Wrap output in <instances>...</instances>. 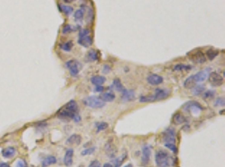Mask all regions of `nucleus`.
Wrapping results in <instances>:
<instances>
[{
	"instance_id": "obj_32",
	"label": "nucleus",
	"mask_w": 225,
	"mask_h": 167,
	"mask_svg": "<svg viewBox=\"0 0 225 167\" xmlns=\"http://www.w3.org/2000/svg\"><path fill=\"white\" fill-rule=\"evenodd\" d=\"M73 42L72 40H69V41L63 43V45L60 46V48H61L63 51H66V52L71 51V50L73 49Z\"/></svg>"
},
{
	"instance_id": "obj_22",
	"label": "nucleus",
	"mask_w": 225,
	"mask_h": 167,
	"mask_svg": "<svg viewBox=\"0 0 225 167\" xmlns=\"http://www.w3.org/2000/svg\"><path fill=\"white\" fill-rule=\"evenodd\" d=\"M106 81V77H104L102 76H95L91 78V83L95 86H102Z\"/></svg>"
},
{
	"instance_id": "obj_45",
	"label": "nucleus",
	"mask_w": 225,
	"mask_h": 167,
	"mask_svg": "<svg viewBox=\"0 0 225 167\" xmlns=\"http://www.w3.org/2000/svg\"><path fill=\"white\" fill-rule=\"evenodd\" d=\"M73 120L74 121L75 123H79V122H80V121H81V117H80V115H79V114H77V115L74 117V118H73Z\"/></svg>"
},
{
	"instance_id": "obj_16",
	"label": "nucleus",
	"mask_w": 225,
	"mask_h": 167,
	"mask_svg": "<svg viewBox=\"0 0 225 167\" xmlns=\"http://www.w3.org/2000/svg\"><path fill=\"white\" fill-rule=\"evenodd\" d=\"M81 141H82V138L79 134H72L69 138H67V140H66V144H76V145H79L81 144Z\"/></svg>"
},
{
	"instance_id": "obj_42",
	"label": "nucleus",
	"mask_w": 225,
	"mask_h": 167,
	"mask_svg": "<svg viewBox=\"0 0 225 167\" xmlns=\"http://www.w3.org/2000/svg\"><path fill=\"white\" fill-rule=\"evenodd\" d=\"M88 167H101V165H100V163H99V161L95 159V160L91 161L90 164L89 165V166Z\"/></svg>"
},
{
	"instance_id": "obj_2",
	"label": "nucleus",
	"mask_w": 225,
	"mask_h": 167,
	"mask_svg": "<svg viewBox=\"0 0 225 167\" xmlns=\"http://www.w3.org/2000/svg\"><path fill=\"white\" fill-rule=\"evenodd\" d=\"M172 157L167 151L158 150L155 154V163L158 167H170Z\"/></svg>"
},
{
	"instance_id": "obj_29",
	"label": "nucleus",
	"mask_w": 225,
	"mask_h": 167,
	"mask_svg": "<svg viewBox=\"0 0 225 167\" xmlns=\"http://www.w3.org/2000/svg\"><path fill=\"white\" fill-rule=\"evenodd\" d=\"M218 54H219V51H217V50L209 49V50H207V52H206V56L212 61V60H214V59L216 58L217 55H218Z\"/></svg>"
},
{
	"instance_id": "obj_41",
	"label": "nucleus",
	"mask_w": 225,
	"mask_h": 167,
	"mask_svg": "<svg viewBox=\"0 0 225 167\" xmlns=\"http://www.w3.org/2000/svg\"><path fill=\"white\" fill-rule=\"evenodd\" d=\"M15 167H28L27 164L25 162V160L24 159H19L17 162H16V165Z\"/></svg>"
},
{
	"instance_id": "obj_21",
	"label": "nucleus",
	"mask_w": 225,
	"mask_h": 167,
	"mask_svg": "<svg viewBox=\"0 0 225 167\" xmlns=\"http://www.w3.org/2000/svg\"><path fill=\"white\" fill-rule=\"evenodd\" d=\"M57 163V158L53 156H48L42 160L41 167H48Z\"/></svg>"
},
{
	"instance_id": "obj_6",
	"label": "nucleus",
	"mask_w": 225,
	"mask_h": 167,
	"mask_svg": "<svg viewBox=\"0 0 225 167\" xmlns=\"http://www.w3.org/2000/svg\"><path fill=\"white\" fill-rule=\"evenodd\" d=\"M170 91L167 88H157L154 90V93L153 94V98L154 101H161L170 97Z\"/></svg>"
},
{
	"instance_id": "obj_34",
	"label": "nucleus",
	"mask_w": 225,
	"mask_h": 167,
	"mask_svg": "<svg viewBox=\"0 0 225 167\" xmlns=\"http://www.w3.org/2000/svg\"><path fill=\"white\" fill-rule=\"evenodd\" d=\"M109 124L106 123V122H99L98 124H96V128H97V131L96 132L99 133L100 131H104L108 128Z\"/></svg>"
},
{
	"instance_id": "obj_4",
	"label": "nucleus",
	"mask_w": 225,
	"mask_h": 167,
	"mask_svg": "<svg viewBox=\"0 0 225 167\" xmlns=\"http://www.w3.org/2000/svg\"><path fill=\"white\" fill-rule=\"evenodd\" d=\"M65 66L69 71V73L71 74L73 77H77L79 75L81 68V64L77 60H70L66 62Z\"/></svg>"
},
{
	"instance_id": "obj_7",
	"label": "nucleus",
	"mask_w": 225,
	"mask_h": 167,
	"mask_svg": "<svg viewBox=\"0 0 225 167\" xmlns=\"http://www.w3.org/2000/svg\"><path fill=\"white\" fill-rule=\"evenodd\" d=\"M182 108L185 109V111H191L193 114H198V113L200 111H202V109H203L199 102L195 101L186 102V104L183 105Z\"/></svg>"
},
{
	"instance_id": "obj_24",
	"label": "nucleus",
	"mask_w": 225,
	"mask_h": 167,
	"mask_svg": "<svg viewBox=\"0 0 225 167\" xmlns=\"http://www.w3.org/2000/svg\"><path fill=\"white\" fill-rule=\"evenodd\" d=\"M111 88H113V89L117 91V92H120V93H122L123 90L125 89L124 87H123L122 83L121 80L119 78L114 79V81L112 82V85H111Z\"/></svg>"
},
{
	"instance_id": "obj_25",
	"label": "nucleus",
	"mask_w": 225,
	"mask_h": 167,
	"mask_svg": "<svg viewBox=\"0 0 225 167\" xmlns=\"http://www.w3.org/2000/svg\"><path fill=\"white\" fill-rule=\"evenodd\" d=\"M98 53H97V51H95V50H90V51H89V52L86 55V60H87V61L89 62H92V61H97L98 60Z\"/></svg>"
},
{
	"instance_id": "obj_1",
	"label": "nucleus",
	"mask_w": 225,
	"mask_h": 167,
	"mask_svg": "<svg viewBox=\"0 0 225 167\" xmlns=\"http://www.w3.org/2000/svg\"><path fill=\"white\" fill-rule=\"evenodd\" d=\"M77 114H79L78 104L74 100H71L63 108L60 109L57 113V116L58 118L63 119V120H69V119L73 120Z\"/></svg>"
},
{
	"instance_id": "obj_13",
	"label": "nucleus",
	"mask_w": 225,
	"mask_h": 167,
	"mask_svg": "<svg viewBox=\"0 0 225 167\" xmlns=\"http://www.w3.org/2000/svg\"><path fill=\"white\" fill-rule=\"evenodd\" d=\"M136 99V95L133 90L124 89L122 92V101L131 102Z\"/></svg>"
},
{
	"instance_id": "obj_37",
	"label": "nucleus",
	"mask_w": 225,
	"mask_h": 167,
	"mask_svg": "<svg viewBox=\"0 0 225 167\" xmlns=\"http://www.w3.org/2000/svg\"><path fill=\"white\" fill-rule=\"evenodd\" d=\"M139 101L141 102H154L153 95H148V96H141L139 98Z\"/></svg>"
},
{
	"instance_id": "obj_27",
	"label": "nucleus",
	"mask_w": 225,
	"mask_h": 167,
	"mask_svg": "<svg viewBox=\"0 0 225 167\" xmlns=\"http://www.w3.org/2000/svg\"><path fill=\"white\" fill-rule=\"evenodd\" d=\"M215 91L214 90H207L203 93V95H202V98L205 100V101H210L212 100L213 97H215Z\"/></svg>"
},
{
	"instance_id": "obj_23",
	"label": "nucleus",
	"mask_w": 225,
	"mask_h": 167,
	"mask_svg": "<svg viewBox=\"0 0 225 167\" xmlns=\"http://www.w3.org/2000/svg\"><path fill=\"white\" fill-rule=\"evenodd\" d=\"M196 83H197V82H195L193 75H192V76H191L189 77L186 78V80H185V82H184L183 86H184V87L186 88V89H192L194 87L196 86Z\"/></svg>"
},
{
	"instance_id": "obj_11",
	"label": "nucleus",
	"mask_w": 225,
	"mask_h": 167,
	"mask_svg": "<svg viewBox=\"0 0 225 167\" xmlns=\"http://www.w3.org/2000/svg\"><path fill=\"white\" fill-rule=\"evenodd\" d=\"M151 148H150L149 145H144L142 146V159H141V161H142V164L143 165H148V162L150 160V157H151Z\"/></svg>"
},
{
	"instance_id": "obj_15",
	"label": "nucleus",
	"mask_w": 225,
	"mask_h": 167,
	"mask_svg": "<svg viewBox=\"0 0 225 167\" xmlns=\"http://www.w3.org/2000/svg\"><path fill=\"white\" fill-rule=\"evenodd\" d=\"M16 155V149L12 146L4 148L2 150V156L5 159H12Z\"/></svg>"
},
{
	"instance_id": "obj_35",
	"label": "nucleus",
	"mask_w": 225,
	"mask_h": 167,
	"mask_svg": "<svg viewBox=\"0 0 225 167\" xmlns=\"http://www.w3.org/2000/svg\"><path fill=\"white\" fill-rule=\"evenodd\" d=\"M83 14H84V9H83V8H79V9L75 11L74 19L77 20H82L83 17Z\"/></svg>"
},
{
	"instance_id": "obj_10",
	"label": "nucleus",
	"mask_w": 225,
	"mask_h": 167,
	"mask_svg": "<svg viewBox=\"0 0 225 167\" xmlns=\"http://www.w3.org/2000/svg\"><path fill=\"white\" fill-rule=\"evenodd\" d=\"M105 150H106V156L110 158V159H113L116 157V152H117V149L114 143L112 142V140H109L107 142L106 145H105Z\"/></svg>"
},
{
	"instance_id": "obj_17",
	"label": "nucleus",
	"mask_w": 225,
	"mask_h": 167,
	"mask_svg": "<svg viewBox=\"0 0 225 167\" xmlns=\"http://www.w3.org/2000/svg\"><path fill=\"white\" fill-rule=\"evenodd\" d=\"M78 43H79L81 46L88 48V47H90L91 45H92L93 39H92V37H91L90 35H87V36L82 37V38H79V39H78Z\"/></svg>"
},
{
	"instance_id": "obj_19",
	"label": "nucleus",
	"mask_w": 225,
	"mask_h": 167,
	"mask_svg": "<svg viewBox=\"0 0 225 167\" xmlns=\"http://www.w3.org/2000/svg\"><path fill=\"white\" fill-rule=\"evenodd\" d=\"M173 123H174V124H184V123H186L187 122V119H186V118L181 113H174V115L173 116Z\"/></svg>"
},
{
	"instance_id": "obj_44",
	"label": "nucleus",
	"mask_w": 225,
	"mask_h": 167,
	"mask_svg": "<svg viewBox=\"0 0 225 167\" xmlns=\"http://www.w3.org/2000/svg\"><path fill=\"white\" fill-rule=\"evenodd\" d=\"M103 90H104V88H103L102 86H95V92H96V93H101V92H103Z\"/></svg>"
},
{
	"instance_id": "obj_3",
	"label": "nucleus",
	"mask_w": 225,
	"mask_h": 167,
	"mask_svg": "<svg viewBox=\"0 0 225 167\" xmlns=\"http://www.w3.org/2000/svg\"><path fill=\"white\" fill-rule=\"evenodd\" d=\"M83 103L85 104V106L91 109H101L106 105L99 97H95V96L87 97L83 100Z\"/></svg>"
},
{
	"instance_id": "obj_26",
	"label": "nucleus",
	"mask_w": 225,
	"mask_h": 167,
	"mask_svg": "<svg viewBox=\"0 0 225 167\" xmlns=\"http://www.w3.org/2000/svg\"><path fill=\"white\" fill-rule=\"evenodd\" d=\"M192 67L190 65H186V64H182V63H180V64H176L174 65V66L173 67V70L174 71H188L191 69Z\"/></svg>"
},
{
	"instance_id": "obj_38",
	"label": "nucleus",
	"mask_w": 225,
	"mask_h": 167,
	"mask_svg": "<svg viewBox=\"0 0 225 167\" xmlns=\"http://www.w3.org/2000/svg\"><path fill=\"white\" fill-rule=\"evenodd\" d=\"M165 146L166 148H168V149L173 152L174 154H176V153L178 152V149H177V147H176L175 144H172V143H165Z\"/></svg>"
},
{
	"instance_id": "obj_50",
	"label": "nucleus",
	"mask_w": 225,
	"mask_h": 167,
	"mask_svg": "<svg viewBox=\"0 0 225 167\" xmlns=\"http://www.w3.org/2000/svg\"><path fill=\"white\" fill-rule=\"evenodd\" d=\"M79 167H83V165H79Z\"/></svg>"
},
{
	"instance_id": "obj_48",
	"label": "nucleus",
	"mask_w": 225,
	"mask_h": 167,
	"mask_svg": "<svg viewBox=\"0 0 225 167\" xmlns=\"http://www.w3.org/2000/svg\"><path fill=\"white\" fill-rule=\"evenodd\" d=\"M75 0H63V2H65V3H67V4H70L72 2H73Z\"/></svg>"
},
{
	"instance_id": "obj_47",
	"label": "nucleus",
	"mask_w": 225,
	"mask_h": 167,
	"mask_svg": "<svg viewBox=\"0 0 225 167\" xmlns=\"http://www.w3.org/2000/svg\"><path fill=\"white\" fill-rule=\"evenodd\" d=\"M103 167H113V165L111 163H106V164H104Z\"/></svg>"
},
{
	"instance_id": "obj_9",
	"label": "nucleus",
	"mask_w": 225,
	"mask_h": 167,
	"mask_svg": "<svg viewBox=\"0 0 225 167\" xmlns=\"http://www.w3.org/2000/svg\"><path fill=\"white\" fill-rule=\"evenodd\" d=\"M189 59L194 63L197 64H203L206 61V55L205 54L201 51H197L195 52L191 53V55L189 56Z\"/></svg>"
},
{
	"instance_id": "obj_43",
	"label": "nucleus",
	"mask_w": 225,
	"mask_h": 167,
	"mask_svg": "<svg viewBox=\"0 0 225 167\" xmlns=\"http://www.w3.org/2000/svg\"><path fill=\"white\" fill-rule=\"evenodd\" d=\"M111 71V68L110 67V66H108V65H105L104 67H103L102 72L104 74H108L110 71Z\"/></svg>"
},
{
	"instance_id": "obj_36",
	"label": "nucleus",
	"mask_w": 225,
	"mask_h": 167,
	"mask_svg": "<svg viewBox=\"0 0 225 167\" xmlns=\"http://www.w3.org/2000/svg\"><path fill=\"white\" fill-rule=\"evenodd\" d=\"M214 106L215 107H224L225 106V100L223 97H217V99L214 102Z\"/></svg>"
},
{
	"instance_id": "obj_33",
	"label": "nucleus",
	"mask_w": 225,
	"mask_h": 167,
	"mask_svg": "<svg viewBox=\"0 0 225 167\" xmlns=\"http://www.w3.org/2000/svg\"><path fill=\"white\" fill-rule=\"evenodd\" d=\"M96 149L97 148L95 147V146H93V147H90L87 148V149H84L83 151L81 152V156H90L92 154H94L96 150Z\"/></svg>"
},
{
	"instance_id": "obj_18",
	"label": "nucleus",
	"mask_w": 225,
	"mask_h": 167,
	"mask_svg": "<svg viewBox=\"0 0 225 167\" xmlns=\"http://www.w3.org/2000/svg\"><path fill=\"white\" fill-rule=\"evenodd\" d=\"M193 77L196 82H202L208 77V74H207V71L203 70L201 71H198L197 73L193 75Z\"/></svg>"
},
{
	"instance_id": "obj_14",
	"label": "nucleus",
	"mask_w": 225,
	"mask_h": 167,
	"mask_svg": "<svg viewBox=\"0 0 225 167\" xmlns=\"http://www.w3.org/2000/svg\"><path fill=\"white\" fill-rule=\"evenodd\" d=\"M73 150L72 148H69L66 150L65 156L63 157V163L66 166L69 167L73 165Z\"/></svg>"
},
{
	"instance_id": "obj_28",
	"label": "nucleus",
	"mask_w": 225,
	"mask_h": 167,
	"mask_svg": "<svg viewBox=\"0 0 225 167\" xmlns=\"http://www.w3.org/2000/svg\"><path fill=\"white\" fill-rule=\"evenodd\" d=\"M205 89L206 87L204 85H196L192 88V93L195 96H199L205 92Z\"/></svg>"
},
{
	"instance_id": "obj_46",
	"label": "nucleus",
	"mask_w": 225,
	"mask_h": 167,
	"mask_svg": "<svg viewBox=\"0 0 225 167\" xmlns=\"http://www.w3.org/2000/svg\"><path fill=\"white\" fill-rule=\"evenodd\" d=\"M0 167H10V165L8 163L3 162V163H0Z\"/></svg>"
},
{
	"instance_id": "obj_39",
	"label": "nucleus",
	"mask_w": 225,
	"mask_h": 167,
	"mask_svg": "<svg viewBox=\"0 0 225 167\" xmlns=\"http://www.w3.org/2000/svg\"><path fill=\"white\" fill-rule=\"evenodd\" d=\"M90 34V30L89 29H82L79 30V38H82L84 36H87Z\"/></svg>"
},
{
	"instance_id": "obj_8",
	"label": "nucleus",
	"mask_w": 225,
	"mask_h": 167,
	"mask_svg": "<svg viewBox=\"0 0 225 167\" xmlns=\"http://www.w3.org/2000/svg\"><path fill=\"white\" fill-rule=\"evenodd\" d=\"M208 78H209L210 84L213 87H219V86L223 85V77L216 71L211 72Z\"/></svg>"
},
{
	"instance_id": "obj_20",
	"label": "nucleus",
	"mask_w": 225,
	"mask_h": 167,
	"mask_svg": "<svg viewBox=\"0 0 225 167\" xmlns=\"http://www.w3.org/2000/svg\"><path fill=\"white\" fill-rule=\"evenodd\" d=\"M99 97L104 102H111L116 99V95L111 92H108L102 93Z\"/></svg>"
},
{
	"instance_id": "obj_31",
	"label": "nucleus",
	"mask_w": 225,
	"mask_h": 167,
	"mask_svg": "<svg viewBox=\"0 0 225 167\" xmlns=\"http://www.w3.org/2000/svg\"><path fill=\"white\" fill-rule=\"evenodd\" d=\"M126 154L125 155H122V156H121L120 157H117V158H116L115 159H113V167H120L122 165V164L126 160Z\"/></svg>"
},
{
	"instance_id": "obj_12",
	"label": "nucleus",
	"mask_w": 225,
	"mask_h": 167,
	"mask_svg": "<svg viewBox=\"0 0 225 167\" xmlns=\"http://www.w3.org/2000/svg\"><path fill=\"white\" fill-rule=\"evenodd\" d=\"M147 82L152 86H158L164 82V78L158 74H151L147 77Z\"/></svg>"
},
{
	"instance_id": "obj_30",
	"label": "nucleus",
	"mask_w": 225,
	"mask_h": 167,
	"mask_svg": "<svg viewBox=\"0 0 225 167\" xmlns=\"http://www.w3.org/2000/svg\"><path fill=\"white\" fill-rule=\"evenodd\" d=\"M59 8L60 10L62 12H63L67 16L71 15L72 14H73V8L71 7V6H68V5H59Z\"/></svg>"
},
{
	"instance_id": "obj_49",
	"label": "nucleus",
	"mask_w": 225,
	"mask_h": 167,
	"mask_svg": "<svg viewBox=\"0 0 225 167\" xmlns=\"http://www.w3.org/2000/svg\"><path fill=\"white\" fill-rule=\"evenodd\" d=\"M124 167H133V165H132V164H127V165H126Z\"/></svg>"
},
{
	"instance_id": "obj_40",
	"label": "nucleus",
	"mask_w": 225,
	"mask_h": 167,
	"mask_svg": "<svg viewBox=\"0 0 225 167\" xmlns=\"http://www.w3.org/2000/svg\"><path fill=\"white\" fill-rule=\"evenodd\" d=\"M72 31H73V28H72L71 25L70 24H66L63 28V31L62 32H63V34L66 35V34H68V33H70Z\"/></svg>"
},
{
	"instance_id": "obj_5",
	"label": "nucleus",
	"mask_w": 225,
	"mask_h": 167,
	"mask_svg": "<svg viewBox=\"0 0 225 167\" xmlns=\"http://www.w3.org/2000/svg\"><path fill=\"white\" fill-rule=\"evenodd\" d=\"M175 137H176L175 130L171 127L167 128L163 132V140H164L165 143L175 144Z\"/></svg>"
}]
</instances>
